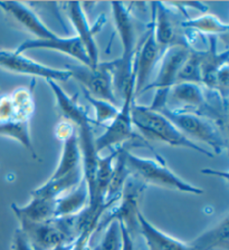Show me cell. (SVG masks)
Instances as JSON below:
<instances>
[{"label":"cell","mask_w":229,"mask_h":250,"mask_svg":"<svg viewBox=\"0 0 229 250\" xmlns=\"http://www.w3.org/2000/svg\"><path fill=\"white\" fill-rule=\"evenodd\" d=\"M201 56H203V50L191 48L189 57L178 74L176 83L188 82V83L201 84Z\"/></svg>","instance_id":"4316f807"},{"label":"cell","mask_w":229,"mask_h":250,"mask_svg":"<svg viewBox=\"0 0 229 250\" xmlns=\"http://www.w3.org/2000/svg\"><path fill=\"white\" fill-rule=\"evenodd\" d=\"M182 27H186L189 30L199 31V33L207 34L208 36H216V35H227L229 26L227 22L221 21L215 15L204 14L196 18H187L181 22Z\"/></svg>","instance_id":"d4e9b609"},{"label":"cell","mask_w":229,"mask_h":250,"mask_svg":"<svg viewBox=\"0 0 229 250\" xmlns=\"http://www.w3.org/2000/svg\"><path fill=\"white\" fill-rule=\"evenodd\" d=\"M88 202H90V195H88L87 185L84 179H82V181L74 189L57 199L55 218L76 216L87 208Z\"/></svg>","instance_id":"44dd1931"},{"label":"cell","mask_w":229,"mask_h":250,"mask_svg":"<svg viewBox=\"0 0 229 250\" xmlns=\"http://www.w3.org/2000/svg\"><path fill=\"white\" fill-rule=\"evenodd\" d=\"M0 68L7 72L44 78L45 81L66 82L72 78L68 69L54 68L38 62L16 50L0 49Z\"/></svg>","instance_id":"30bf717a"},{"label":"cell","mask_w":229,"mask_h":250,"mask_svg":"<svg viewBox=\"0 0 229 250\" xmlns=\"http://www.w3.org/2000/svg\"><path fill=\"white\" fill-rule=\"evenodd\" d=\"M138 225L147 250H196L190 242L186 244L157 228L143 216L141 211L138 213Z\"/></svg>","instance_id":"e0dca14e"},{"label":"cell","mask_w":229,"mask_h":250,"mask_svg":"<svg viewBox=\"0 0 229 250\" xmlns=\"http://www.w3.org/2000/svg\"><path fill=\"white\" fill-rule=\"evenodd\" d=\"M0 8L7 15L13 17L18 23H21L30 34L34 35L36 37L35 39L53 41V39L60 37L52 29H49L42 22V19L34 13L32 8H29L26 3L18 1H0Z\"/></svg>","instance_id":"9a60e30c"},{"label":"cell","mask_w":229,"mask_h":250,"mask_svg":"<svg viewBox=\"0 0 229 250\" xmlns=\"http://www.w3.org/2000/svg\"><path fill=\"white\" fill-rule=\"evenodd\" d=\"M83 179V171L79 169L61 178H49L44 185L32 191V195L56 200L61 195L74 189Z\"/></svg>","instance_id":"cb8c5ba5"},{"label":"cell","mask_w":229,"mask_h":250,"mask_svg":"<svg viewBox=\"0 0 229 250\" xmlns=\"http://www.w3.org/2000/svg\"><path fill=\"white\" fill-rule=\"evenodd\" d=\"M62 142H63V150H62L60 163L50 178H61L82 169V153H81L77 131L64 139Z\"/></svg>","instance_id":"603a6c76"},{"label":"cell","mask_w":229,"mask_h":250,"mask_svg":"<svg viewBox=\"0 0 229 250\" xmlns=\"http://www.w3.org/2000/svg\"><path fill=\"white\" fill-rule=\"evenodd\" d=\"M111 7L116 30L121 38L123 52L122 56L110 62V65L114 88L123 95L126 84L135 75L134 57L137 54V39L129 8H126L123 2H111Z\"/></svg>","instance_id":"7a4b0ae2"},{"label":"cell","mask_w":229,"mask_h":250,"mask_svg":"<svg viewBox=\"0 0 229 250\" xmlns=\"http://www.w3.org/2000/svg\"><path fill=\"white\" fill-rule=\"evenodd\" d=\"M32 87H21L0 97V123L14 120H29L34 113Z\"/></svg>","instance_id":"2e32d148"},{"label":"cell","mask_w":229,"mask_h":250,"mask_svg":"<svg viewBox=\"0 0 229 250\" xmlns=\"http://www.w3.org/2000/svg\"><path fill=\"white\" fill-rule=\"evenodd\" d=\"M151 11H152L151 21L147 26L149 28H147L146 36L141 44V47L137 49V54L134 57V99H137L145 91L152 70L164 55L158 45L156 36H154V15L152 8H151Z\"/></svg>","instance_id":"8fae6325"},{"label":"cell","mask_w":229,"mask_h":250,"mask_svg":"<svg viewBox=\"0 0 229 250\" xmlns=\"http://www.w3.org/2000/svg\"><path fill=\"white\" fill-rule=\"evenodd\" d=\"M32 242L35 250H52L57 246L69 244L79 234L76 216L54 218L42 224L21 222L19 227Z\"/></svg>","instance_id":"5b68a950"},{"label":"cell","mask_w":229,"mask_h":250,"mask_svg":"<svg viewBox=\"0 0 229 250\" xmlns=\"http://www.w3.org/2000/svg\"><path fill=\"white\" fill-rule=\"evenodd\" d=\"M72 77L76 78L90 95L95 99L110 102L118 106L119 102L113 92V75L110 62H99L96 67L85 65H71L67 68Z\"/></svg>","instance_id":"ba28073f"},{"label":"cell","mask_w":229,"mask_h":250,"mask_svg":"<svg viewBox=\"0 0 229 250\" xmlns=\"http://www.w3.org/2000/svg\"><path fill=\"white\" fill-rule=\"evenodd\" d=\"M56 200L32 195L30 201L24 206L13 203L11 210L18 219L19 224H42L55 218Z\"/></svg>","instance_id":"d6986e66"},{"label":"cell","mask_w":229,"mask_h":250,"mask_svg":"<svg viewBox=\"0 0 229 250\" xmlns=\"http://www.w3.org/2000/svg\"><path fill=\"white\" fill-rule=\"evenodd\" d=\"M121 226V234H122V248L121 250H135L133 236L127 230V228L123 224L120 222Z\"/></svg>","instance_id":"4dcf8cb0"},{"label":"cell","mask_w":229,"mask_h":250,"mask_svg":"<svg viewBox=\"0 0 229 250\" xmlns=\"http://www.w3.org/2000/svg\"><path fill=\"white\" fill-rule=\"evenodd\" d=\"M46 83L52 89V92L55 96L57 108L60 111L61 115L64 117L65 121L75 125L76 128L85 123H93V120L87 115V112L77 103L76 99L69 96L63 88L61 87L58 83L54 81H46Z\"/></svg>","instance_id":"ffe728a7"},{"label":"cell","mask_w":229,"mask_h":250,"mask_svg":"<svg viewBox=\"0 0 229 250\" xmlns=\"http://www.w3.org/2000/svg\"><path fill=\"white\" fill-rule=\"evenodd\" d=\"M157 111L166 116L170 122H172L174 126L189 140L193 138L201 143L208 144L217 154H220L227 148V141L224 138L223 133L208 117L197 113L179 111L167 106L160 107Z\"/></svg>","instance_id":"277c9868"},{"label":"cell","mask_w":229,"mask_h":250,"mask_svg":"<svg viewBox=\"0 0 229 250\" xmlns=\"http://www.w3.org/2000/svg\"><path fill=\"white\" fill-rule=\"evenodd\" d=\"M33 49H52L56 52L63 53L68 55L76 61H79L81 64L92 67L91 62L88 60V56L85 52L82 42L77 36L73 37H62L60 36L57 39L53 41H40V39H27L22 42L16 49L17 53L24 54L27 50Z\"/></svg>","instance_id":"5bb4252c"},{"label":"cell","mask_w":229,"mask_h":250,"mask_svg":"<svg viewBox=\"0 0 229 250\" xmlns=\"http://www.w3.org/2000/svg\"><path fill=\"white\" fill-rule=\"evenodd\" d=\"M154 15V36L162 53L170 46L185 42L186 39L178 38L176 27L171 19V8L167 2H151Z\"/></svg>","instance_id":"ac0fdd59"},{"label":"cell","mask_w":229,"mask_h":250,"mask_svg":"<svg viewBox=\"0 0 229 250\" xmlns=\"http://www.w3.org/2000/svg\"><path fill=\"white\" fill-rule=\"evenodd\" d=\"M190 50H191V47L187 44V42H185L170 46L162 55L160 58V69H159L157 78L152 83L147 84L143 91L145 93L147 89H156L154 99L149 106L150 108L157 111L160 107L166 106L168 93L170 88L176 84L178 74L189 57Z\"/></svg>","instance_id":"8992f818"},{"label":"cell","mask_w":229,"mask_h":250,"mask_svg":"<svg viewBox=\"0 0 229 250\" xmlns=\"http://www.w3.org/2000/svg\"><path fill=\"white\" fill-rule=\"evenodd\" d=\"M83 93L85 99H86L88 103L94 107L95 120L93 121V123L101 125L106 122H111V121L118 115V113L120 111L119 106H116V105L112 104L107 101L95 99V97L90 95L85 89H83Z\"/></svg>","instance_id":"83f0119b"},{"label":"cell","mask_w":229,"mask_h":250,"mask_svg":"<svg viewBox=\"0 0 229 250\" xmlns=\"http://www.w3.org/2000/svg\"><path fill=\"white\" fill-rule=\"evenodd\" d=\"M122 234L121 226L118 220H112L105 227L104 236L96 250H121Z\"/></svg>","instance_id":"f1b7e54d"},{"label":"cell","mask_w":229,"mask_h":250,"mask_svg":"<svg viewBox=\"0 0 229 250\" xmlns=\"http://www.w3.org/2000/svg\"><path fill=\"white\" fill-rule=\"evenodd\" d=\"M65 10L67 13L68 19L71 21L74 29L76 30V36L80 38L86 52L88 60L91 62L92 67H96L99 65V49L95 42V34L102 26L103 18L101 17L94 27L90 26L86 21L84 9L81 2H65Z\"/></svg>","instance_id":"4fadbf2b"},{"label":"cell","mask_w":229,"mask_h":250,"mask_svg":"<svg viewBox=\"0 0 229 250\" xmlns=\"http://www.w3.org/2000/svg\"><path fill=\"white\" fill-rule=\"evenodd\" d=\"M145 188V183L130 175L118 200L120 205L116 206L103 221H100L98 230L105 228L108 222L112 220H118L125 226L133 236L137 229H139L138 213L141 211L140 210V200H141Z\"/></svg>","instance_id":"9c48e42d"},{"label":"cell","mask_w":229,"mask_h":250,"mask_svg":"<svg viewBox=\"0 0 229 250\" xmlns=\"http://www.w3.org/2000/svg\"><path fill=\"white\" fill-rule=\"evenodd\" d=\"M131 117L133 126L137 127L146 139L159 141L174 147L190 148L209 158L213 156L211 152L195 143L192 140L186 138L172 122H170L161 113L154 111L149 106L139 105L134 102L131 108Z\"/></svg>","instance_id":"6da1fadb"},{"label":"cell","mask_w":229,"mask_h":250,"mask_svg":"<svg viewBox=\"0 0 229 250\" xmlns=\"http://www.w3.org/2000/svg\"><path fill=\"white\" fill-rule=\"evenodd\" d=\"M196 250H229V218L216 224L190 242Z\"/></svg>","instance_id":"7402d4cb"},{"label":"cell","mask_w":229,"mask_h":250,"mask_svg":"<svg viewBox=\"0 0 229 250\" xmlns=\"http://www.w3.org/2000/svg\"><path fill=\"white\" fill-rule=\"evenodd\" d=\"M167 107L197 113L211 120V116H216V109L208 103L205 96L204 89L199 84L181 82L176 83L168 93L167 97Z\"/></svg>","instance_id":"7c38bea8"},{"label":"cell","mask_w":229,"mask_h":250,"mask_svg":"<svg viewBox=\"0 0 229 250\" xmlns=\"http://www.w3.org/2000/svg\"><path fill=\"white\" fill-rule=\"evenodd\" d=\"M125 162L127 170L132 177L137 178L145 185H154L166 189L177 190L180 192L201 194L204 190L186 182L167 166L165 160L157 156V159L143 158V156L126 152Z\"/></svg>","instance_id":"3957f363"},{"label":"cell","mask_w":229,"mask_h":250,"mask_svg":"<svg viewBox=\"0 0 229 250\" xmlns=\"http://www.w3.org/2000/svg\"><path fill=\"white\" fill-rule=\"evenodd\" d=\"M134 84L135 75L131 78L126 84L123 92V104L120 107V111L111 123L107 125L105 132L95 139V148L100 153L105 148L114 147L116 146H123L129 143L132 139L137 138L133 131V123L131 117V108L135 102L134 99Z\"/></svg>","instance_id":"52a82bcc"},{"label":"cell","mask_w":229,"mask_h":250,"mask_svg":"<svg viewBox=\"0 0 229 250\" xmlns=\"http://www.w3.org/2000/svg\"><path fill=\"white\" fill-rule=\"evenodd\" d=\"M11 250H35L32 242L29 241L25 232L21 228H17L14 233Z\"/></svg>","instance_id":"f546056e"},{"label":"cell","mask_w":229,"mask_h":250,"mask_svg":"<svg viewBox=\"0 0 229 250\" xmlns=\"http://www.w3.org/2000/svg\"><path fill=\"white\" fill-rule=\"evenodd\" d=\"M0 135L18 141L22 146L30 152L35 159L37 158L29 132V120H14L0 123Z\"/></svg>","instance_id":"484cf974"}]
</instances>
